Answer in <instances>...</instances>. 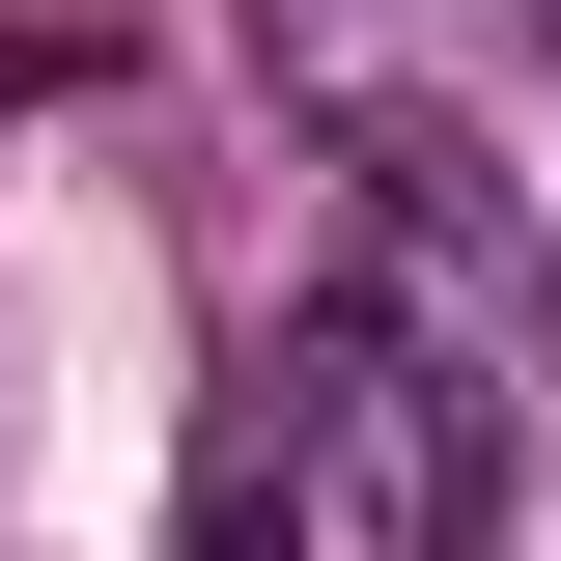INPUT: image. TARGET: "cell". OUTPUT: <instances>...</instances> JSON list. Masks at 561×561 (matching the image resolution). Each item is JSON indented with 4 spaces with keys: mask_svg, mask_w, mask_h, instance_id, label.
<instances>
[{
    "mask_svg": "<svg viewBox=\"0 0 561 561\" xmlns=\"http://www.w3.org/2000/svg\"><path fill=\"white\" fill-rule=\"evenodd\" d=\"M169 561H309V393L225 365L197 393V478H169Z\"/></svg>",
    "mask_w": 561,
    "mask_h": 561,
    "instance_id": "cell-1",
    "label": "cell"
}]
</instances>
